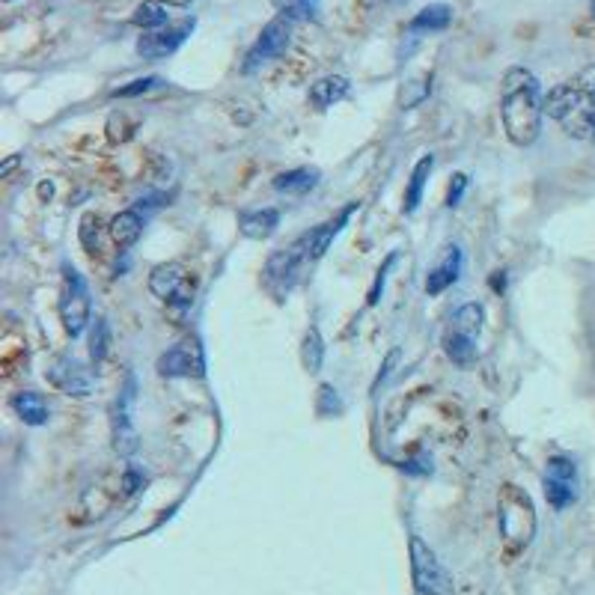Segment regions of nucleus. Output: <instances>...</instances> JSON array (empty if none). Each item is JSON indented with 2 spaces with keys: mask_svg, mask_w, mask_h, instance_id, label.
<instances>
[{
  "mask_svg": "<svg viewBox=\"0 0 595 595\" xmlns=\"http://www.w3.org/2000/svg\"><path fill=\"white\" fill-rule=\"evenodd\" d=\"M497 521H500V536L503 542L518 551L527 548L533 533H536V515H533V503L530 497L515 488V485H503L500 491V503H497Z\"/></svg>",
  "mask_w": 595,
  "mask_h": 595,
  "instance_id": "7ed1b4c3",
  "label": "nucleus"
},
{
  "mask_svg": "<svg viewBox=\"0 0 595 595\" xmlns=\"http://www.w3.org/2000/svg\"><path fill=\"white\" fill-rule=\"evenodd\" d=\"M399 360V349H393L390 355H387V360H384V366H381V372H378V378H375V384H372V390H378V384L390 375V369H393V363Z\"/></svg>",
  "mask_w": 595,
  "mask_h": 595,
  "instance_id": "2f4dec72",
  "label": "nucleus"
},
{
  "mask_svg": "<svg viewBox=\"0 0 595 595\" xmlns=\"http://www.w3.org/2000/svg\"><path fill=\"white\" fill-rule=\"evenodd\" d=\"M408 557H411V581L420 595H456L453 575L441 566L438 554L420 539L411 536L408 542Z\"/></svg>",
  "mask_w": 595,
  "mask_h": 595,
  "instance_id": "39448f33",
  "label": "nucleus"
},
{
  "mask_svg": "<svg viewBox=\"0 0 595 595\" xmlns=\"http://www.w3.org/2000/svg\"><path fill=\"white\" fill-rule=\"evenodd\" d=\"M357 209H360V203H349L337 218H331V221H325L322 227H316V230H310V233H304V244H307V253H310V259L313 262H319L328 250H331V244H334V238L343 233V227L352 221V215H355Z\"/></svg>",
  "mask_w": 595,
  "mask_h": 595,
  "instance_id": "4468645a",
  "label": "nucleus"
},
{
  "mask_svg": "<svg viewBox=\"0 0 595 595\" xmlns=\"http://www.w3.org/2000/svg\"><path fill=\"white\" fill-rule=\"evenodd\" d=\"M108 352H111V325H108L105 316H99L93 322V334H90V360H93V366H102Z\"/></svg>",
  "mask_w": 595,
  "mask_h": 595,
  "instance_id": "a878e982",
  "label": "nucleus"
},
{
  "mask_svg": "<svg viewBox=\"0 0 595 595\" xmlns=\"http://www.w3.org/2000/svg\"><path fill=\"white\" fill-rule=\"evenodd\" d=\"M194 27H197V21L194 18H185L179 24H167V27L149 30V33H143L137 39V54L143 60H164V57L176 54L188 42V36L194 33Z\"/></svg>",
  "mask_w": 595,
  "mask_h": 595,
  "instance_id": "9b49d317",
  "label": "nucleus"
},
{
  "mask_svg": "<svg viewBox=\"0 0 595 595\" xmlns=\"http://www.w3.org/2000/svg\"><path fill=\"white\" fill-rule=\"evenodd\" d=\"M542 117H545V99L539 78L524 66H512L500 84V119L506 137L515 146L536 143L542 131Z\"/></svg>",
  "mask_w": 595,
  "mask_h": 595,
  "instance_id": "f257e3e1",
  "label": "nucleus"
},
{
  "mask_svg": "<svg viewBox=\"0 0 595 595\" xmlns=\"http://www.w3.org/2000/svg\"><path fill=\"white\" fill-rule=\"evenodd\" d=\"M93 316V298H90V286L84 280V274L63 262V289H60V322L63 331L75 340L84 334V328L90 325Z\"/></svg>",
  "mask_w": 595,
  "mask_h": 595,
  "instance_id": "20e7f679",
  "label": "nucleus"
},
{
  "mask_svg": "<svg viewBox=\"0 0 595 595\" xmlns=\"http://www.w3.org/2000/svg\"><path fill=\"white\" fill-rule=\"evenodd\" d=\"M155 369L164 378H203L206 375V352L197 337H185L158 357Z\"/></svg>",
  "mask_w": 595,
  "mask_h": 595,
  "instance_id": "9d476101",
  "label": "nucleus"
},
{
  "mask_svg": "<svg viewBox=\"0 0 595 595\" xmlns=\"http://www.w3.org/2000/svg\"><path fill=\"white\" fill-rule=\"evenodd\" d=\"M131 24L143 27L146 33H149V30H158V27H167V24H170V6L161 3V0H143V3L131 12Z\"/></svg>",
  "mask_w": 595,
  "mask_h": 595,
  "instance_id": "4be33fe9",
  "label": "nucleus"
},
{
  "mask_svg": "<svg viewBox=\"0 0 595 595\" xmlns=\"http://www.w3.org/2000/svg\"><path fill=\"white\" fill-rule=\"evenodd\" d=\"M301 357H304V366H307L310 372H319L322 363H325V340H322V331H319L316 325H310L307 334H304Z\"/></svg>",
  "mask_w": 595,
  "mask_h": 595,
  "instance_id": "393cba45",
  "label": "nucleus"
},
{
  "mask_svg": "<svg viewBox=\"0 0 595 595\" xmlns=\"http://www.w3.org/2000/svg\"><path fill=\"white\" fill-rule=\"evenodd\" d=\"M593 18H595V0H593Z\"/></svg>",
  "mask_w": 595,
  "mask_h": 595,
  "instance_id": "f704fd0d",
  "label": "nucleus"
},
{
  "mask_svg": "<svg viewBox=\"0 0 595 595\" xmlns=\"http://www.w3.org/2000/svg\"><path fill=\"white\" fill-rule=\"evenodd\" d=\"M194 277L188 274V268L182 262H167V265H158L152 274H149V292L161 301H167L170 307H191L194 304Z\"/></svg>",
  "mask_w": 595,
  "mask_h": 595,
  "instance_id": "6e6552de",
  "label": "nucleus"
},
{
  "mask_svg": "<svg viewBox=\"0 0 595 595\" xmlns=\"http://www.w3.org/2000/svg\"><path fill=\"white\" fill-rule=\"evenodd\" d=\"M292 24H295V21L283 18V15L271 18V21L262 27V33L256 36V42L247 48L244 63H241V72H244V75H253V72H259L265 63L277 60V57L289 48V42H292Z\"/></svg>",
  "mask_w": 595,
  "mask_h": 595,
  "instance_id": "0eeeda50",
  "label": "nucleus"
},
{
  "mask_svg": "<svg viewBox=\"0 0 595 595\" xmlns=\"http://www.w3.org/2000/svg\"><path fill=\"white\" fill-rule=\"evenodd\" d=\"M45 378L66 396H75V399H87L93 393V378L90 372L69 355L54 357L45 369Z\"/></svg>",
  "mask_w": 595,
  "mask_h": 595,
  "instance_id": "f8f14e48",
  "label": "nucleus"
},
{
  "mask_svg": "<svg viewBox=\"0 0 595 595\" xmlns=\"http://www.w3.org/2000/svg\"><path fill=\"white\" fill-rule=\"evenodd\" d=\"M435 170V155H423L414 170H411V179H408V191H405V203H402V212L405 215H414L423 203V191H426V182Z\"/></svg>",
  "mask_w": 595,
  "mask_h": 595,
  "instance_id": "aec40b11",
  "label": "nucleus"
},
{
  "mask_svg": "<svg viewBox=\"0 0 595 595\" xmlns=\"http://www.w3.org/2000/svg\"><path fill=\"white\" fill-rule=\"evenodd\" d=\"M134 405H137V378L128 369L125 381L119 387L117 399H114V414H111V426H114V447L119 456H131L137 453V429H134Z\"/></svg>",
  "mask_w": 595,
  "mask_h": 595,
  "instance_id": "1a4fd4ad",
  "label": "nucleus"
},
{
  "mask_svg": "<svg viewBox=\"0 0 595 595\" xmlns=\"http://www.w3.org/2000/svg\"><path fill=\"white\" fill-rule=\"evenodd\" d=\"M319 179L322 173L316 167H295V170H286L280 176H274V191L280 194H289V197H304L310 194L313 188H319Z\"/></svg>",
  "mask_w": 595,
  "mask_h": 595,
  "instance_id": "a211bd4d",
  "label": "nucleus"
},
{
  "mask_svg": "<svg viewBox=\"0 0 595 595\" xmlns=\"http://www.w3.org/2000/svg\"><path fill=\"white\" fill-rule=\"evenodd\" d=\"M158 87H164V78L146 75V78H137V81L125 84V87H117L111 96H114V99H137V96H146V93H152V90H158Z\"/></svg>",
  "mask_w": 595,
  "mask_h": 595,
  "instance_id": "cd10ccee",
  "label": "nucleus"
},
{
  "mask_svg": "<svg viewBox=\"0 0 595 595\" xmlns=\"http://www.w3.org/2000/svg\"><path fill=\"white\" fill-rule=\"evenodd\" d=\"M274 9L289 21H313L319 18L322 0H271Z\"/></svg>",
  "mask_w": 595,
  "mask_h": 595,
  "instance_id": "b1692460",
  "label": "nucleus"
},
{
  "mask_svg": "<svg viewBox=\"0 0 595 595\" xmlns=\"http://www.w3.org/2000/svg\"><path fill=\"white\" fill-rule=\"evenodd\" d=\"M482 319H485V310L479 307V304H462L459 310H456V316H453V334H462V337H468V340H476L479 337V331H482Z\"/></svg>",
  "mask_w": 595,
  "mask_h": 595,
  "instance_id": "5701e85b",
  "label": "nucleus"
},
{
  "mask_svg": "<svg viewBox=\"0 0 595 595\" xmlns=\"http://www.w3.org/2000/svg\"><path fill=\"white\" fill-rule=\"evenodd\" d=\"M465 191H468V176H465V173H456L453 182H450V191H447V206L456 209V206L462 203Z\"/></svg>",
  "mask_w": 595,
  "mask_h": 595,
  "instance_id": "7c9ffc66",
  "label": "nucleus"
},
{
  "mask_svg": "<svg viewBox=\"0 0 595 595\" xmlns=\"http://www.w3.org/2000/svg\"><path fill=\"white\" fill-rule=\"evenodd\" d=\"M545 500L554 512H563L578 503L581 494V476L578 465L569 456H551L545 465Z\"/></svg>",
  "mask_w": 595,
  "mask_h": 595,
  "instance_id": "423d86ee",
  "label": "nucleus"
},
{
  "mask_svg": "<svg viewBox=\"0 0 595 595\" xmlns=\"http://www.w3.org/2000/svg\"><path fill=\"white\" fill-rule=\"evenodd\" d=\"M450 24H453V6L429 3L408 21V33H444Z\"/></svg>",
  "mask_w": 595,
  "mask_h": 595,
  "instance_id": "6ab92c4d",
  "label": "nucleus"
},
{
  "mask_svg": "<svg viewBox=\"0 0 595 595\" xmlns=\"http://www.w3.org/2000/svg\"><path fill=\"white\" fill-rule=\"evenodd\" d=\"M393 262H396V253H390V256L384 259V265L378 268L375 283H372V289H369V295H366V304H369V307H375V304L381 301V292H384V283H387V271L393 268Z\"/></svg>",
  "mask_w": 595,
  "mask_h": 595,
  "instance_id": "c756f323",
  "label": "nucleus"
},
{
  "mask_svg": "<svg viewBox=\"0 0 595 595\" xmlns=\"http://www.w3.org/2000/svg\"><path fill=\"white\" fill-rule=\"evenodd\" d=\"M462 268H465V253H462V247H459V244H447L444 253H441V259H438V262L429 268V274H426V295H429V298L444 295L450 286L459 283Z\"/></svg>",
  "mask_w": 595,
  "mask_h": 595,
  "instance_id": "ddd939ff",
  "label": "nucleus"
},
{
  "mask_svg": "<svg viewBox=\"0 0 595 595\" xmlns=\"http://www.w3.org/2000/svg\"><path fill=\"white\" fill-rule=\"evenodd\" d=\"M444 352L447 357L453 360V363H459V366H471L476 357V340H468V337H462V334H447L444 337Z\"/></svg>",
  "mask_w": 595,
  "mask_h": 595,
  "instance_id": "bb28decb",
  "label": "nucleus"
},
{
  "mask_svg": "<svg viewBox=\"0 0 595 595\" xmlns=\"http://www.w3.org/2000/svg\"><path fill=\"white\" fill-rule=\"evenodd\" d=\"M140 485H143V476L137 474V471H125V476H122V488H125V494H134Z\"/></svg>",
  "mask_w": 595,
  "mask_h": 595,
  "instance_id": "473e14b6",
  "label": "nucleus"
},
{
  "mask_svg": "<svg viewBox=\"0 0 595 595\" xmlns=\"http://www.w3.org/2000/svg\"><path fill=\"white\" fill-rule=\"evenodd\" d=\"M9 405H12V411L18 414V420L27 423V426H45V423L51 420V405H48V399H45L42 393H36V390H21V393H15Z\"/></svg>",
  "mask_w": 595,
  "mask_h": 595,
  "instance_id": "dca6fc26",
  "label": "nucleus"
},
{
  "mask_svg": "<svg viewBox=\"0 0 595 595\" xmlns=\"http://www.w3.org/2000/svg\"><path fill=\"white\" fill-rule=\"evenodd\" d=\"M316 411L322 417H340L343 414V399H340V393L331 384H322L319 387V405H316Z\"/></svg>",
  "mask_w": 595,
  "mask_h": 595,
  "instance_id": "c85d7f7f",
  "label": "nucleus"
},
{
  "mask_svg": "<svg viewBox=\"0 0 595 595\" xmlns=\"http://www.w3.org/2000/svg\"><path fill=\"white\" fill-rule=\"evenodd\" d=\"M349 93H352L349 78H343V75H325V78H319V81L310 87V102H313V108L328 111V108H334L337 102H343Z\"/></svg>",
  "mask_w": 595,
  "mask_h": 595,
  "instance_id": "f3484780",
  "label": "nucleus"
},
{
  "mask_svg": "<svg viewBox=\"0 0 595 595\" xmlns=\"http://www.w3.org/2000/svg\"><path fill=\"white\" fill-rule=\"evenodd\" d=\"M277 227H280V212H277V209H271V206L238 212V230H241V236L262 241V238L274 236V233H277Z\"/></svg>",
  "mask_w": 595,
  "mask_h": 595,
  "instance_id": "2eb2a0df",
  "label": "nucleus"
},
{
  "mask_svg": "<svg viewBox=\"0 0 595 595\" xmlns=\"http://www.w3.org/2000/svg\"><path fill=\"white\" fill-rule=\"evenodd\" d=\"M545 114L560 122L569 137L595 146V66H587L575 78L557 84L545 96Z\"/></svg>",
  "mask_w": 595,
  "mask_h": 595,
  "instance_id": "f03ea898",
  "label": "nucleus"
},
{
  "mask_svg": "<svg viewBox=\"0 0 595 595\" xmlns=\"http://www.w3.org/2000/svg\"><path fill=\"white\" fill-rule=\"evenodd\" d=\"M143 227H146V218L137 209H125L111 221V238L117 241L119 247H131V244L140 241Z\"/></svg>",
  "mask_w": 595,
  "mask_h": 595,
  "instance_id": "412c9836",
  "label": "nucleus"
},
{
  "mask_svg": "<svg viewBox=\"0 0 595 595\" xmlns=\"http://www.w3.org/2000/svg\"><path fill=\"white\" fill-rule=\"evenodd\" d=\"M161 3H167V6H188L191 0H161Z\"/></svg>",
  "mask_w": 595,
  "mask_h": 595,
  "instance_id": "72a5a7b5",
  "label": "nucleus"
}]
</instances>
